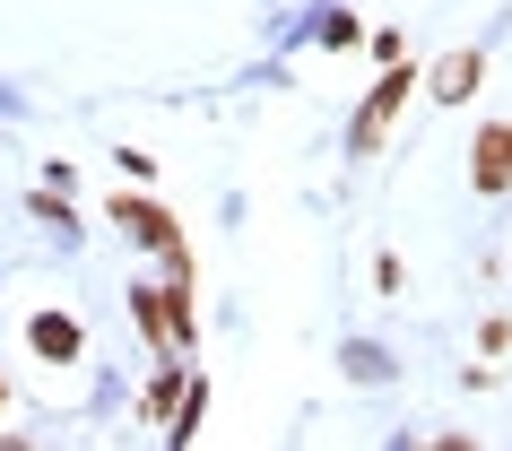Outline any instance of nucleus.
Returning a JSON list of instances; mask_svg holds the SVG:
<instances>
[{"label":"nucleus","mask_w":512,"mask_h":451,"mask_svg":"<svg viewBox=\"0 0 512 451\" xmlns=\"http://www.w3.org/2000/svg\"><path fill=\"white\" fill-rule=\"evenodd\" d=\"M0 451H27V443H18V434H9V443H0Z\"/></svg>","instance_id":"nucleus-8"},{"label":"nucleus","mask_w":512,"mask_h":451,"mask_svg":"<svg viewBox=\"0 0 512 451\" xmlns=\"http://www.w3.org/2000/svg\"><path fill=\"white\" fill-rule=\"evenodd\" d=\"M434 451H478V443H460V434H452V443H434Z\"/></svg>","instance_id":"nucleus-7"},{"label":"nucleus","mask_w":512,"mask_h":451,"mask_svg":"<svg viewBox=\"0 0 512 451\" xmlns=\"http://www.w3.org/2000/svg\"><path fill=\"white\" fill-rule=\"evenodd\" d=\"M313 35H322L330 53H348V44H356V35H365V27H356L348 9H322V27H313Z\"/></svg>","instance_id":"nucleus-6"},{"label":"nucleus","mask_w":512,"mask_h":451,"mask_svg":"<svg viewBox=\"0 0 512 451\" xmlns=\"http://www.w3.org/2000/svg\"><path fill=\"white\" fill-rule=\"evenodd\" d=\"M478 79H486V61H478V53H452L443 70H434V87H426V96H443V105H460V96H469Z\"/></svg>","instance_id":"nucleus-5"},{"label":"nucleus","mask_w":512,"mask_h":451,"mask_svg":"<svg viewBox=\"0 0 512 451\" xmlns=\"http://www.w3.org/2000/svg\"><path fill=\"white\" fill-rule=\"evenodd\" d=\"M27 339H35V356H53V365H70V356L87 347L70 313H35V321H27Z\"/></svg>","instance_id":"nucleus-4"},{"label":"nucleus","mask_w":512,"mask_h":451,"mask_svg":"<svg viewBox=\"0 0 512 451\" xmlns=\"http://www.w3.org/2000/svg\"><path fill=\"white\" fill-rule=\"evenodd\" d=\"M469 183L478 191H512V122H486L469 148Z\"/></svg>","instance_id":"nucleus-3"},{"label":"nucleus","mask_w":512,"mask_h":451,"mask_svg":"<svg viewBox=\"0 0 512 451\" xmlns=\"http://www.w3.org/2000/svg\"><path fill=\"white\" fill-rule=\"evenodd\" d=\"M408 87H417V70H408V61H391V70H382V87L365 96V113H356V131H348L356 157H374V148H382V131H391V113H400Z\"/></svg>","instance_id":"nucleus-2"},{"label":"nucleus","mask_w":512,"mask_h":451,"mask_svg":"<svg viewBox=\"0 0 512 451\" xmlns=\"http://www.w3.org/2000/svg\"><path fill=\"white\" fill-rule=\"evenodd\" d=\"M0 399H9V391H0Z\"/></svg>","instance_id":"nucleus-9"},{"label":"nucleus","mask_w":512,"mask_h":451,"mask_svg":"<svg viewBox=\"0 0 512 451\" xmlns=\"http://www.w3.org/2000/svg\"><path fill=\"white\" fill-rule=\"evenodd\" d=\"M113 226H131L148 252H165V261H174V287H191V243H183V226H174L157 200H122V191H113Z\"/></svg>","instance_id":"nucleus-1"}]
</instances>
